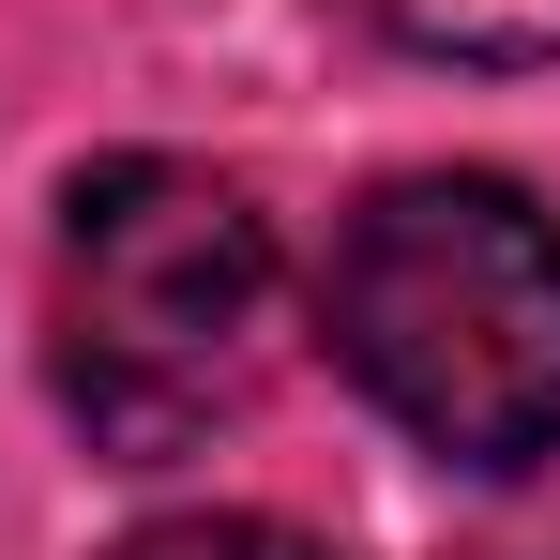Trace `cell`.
<instances>
[{"mask_svg":"<svg viewBox=\"0 0 560 560\" xmlns=\"http://www.w3.org/2000/svg\"><path fill=\"white\" fill-rule=\"evenodd\" d=\"M273 349V228L258 197L183 167V152H121L61 197V288H46V364L61 409L92 424V455L167 469L212 424H243Z\"/></svg>","mask_w":560,"mask_h":560,"instance_id":"2","label":"cell"},{"mask_svg":"<svg viewBox=\"0 0 560 560\" xmlns=\"http://www.w3.org/2000/svg\"><path fill=\"white\" fill-rule=\"evenodd\" d=\"M106 560H334V546H303L288 515H152V530H121Z\"/></svg>","mask_w":560,"mask_h":560,"instance_id":"4","label":"cell"},{"mask_svg":"<svg viewBox=\"0 0 560 560\" xmlns=\"http://www.w3.org/2000/svg\"><path fill=\"white\" fill-rule=\"evenodd\" d=\"M424 61H560V0H349Z\"/></svg>","mask_w":560,"mask_h":560,"instance_id":"3","label":"cell"},{"mask_svg":"<svg viewBox=\"0 0 560 560\" xmlns=\"http://www.w3.org/2000/svg\"><path fill=\"white\" fill-rule=\"evenodd\" d=\"M318 334L440 469L560 455V212H530L515 183H378L318 258Z\"/></svg>","mask_w":560,"mask_h":560,"instance_id":"1","label":"cell"}]
</instances>
